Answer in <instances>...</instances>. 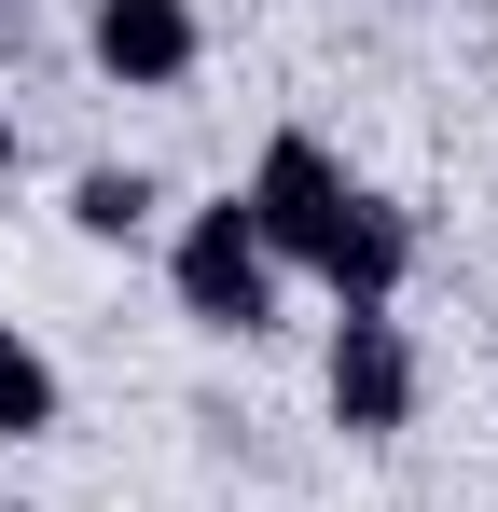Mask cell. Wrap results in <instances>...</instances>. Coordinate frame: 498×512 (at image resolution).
Instances as JSON below:
<instances>
[{
	"mask_svg": "<svg viewBox=\"0 0 498 512\" xmlns=\"http://www.w3.org/2000/svg\"><path fill=\"white\" fill-rule=\"evenodd\" d=\"M166 291H180L194 333H263L291 277H277V250L249 236L236 194H208V208H180V236H166Z\"/></svg>",
	"mask_w": 498,
	"mask_h": 512,
	"instance_id": "obj_1",
	"label": "cell"
},
{
	"mask_svg": "<svg viewBox=\"0 0 498 512\" xmlns=\"http://www.w3.org/2000/svg\"><path fill=\"white\" fill-rule=\"evenodd\" d=\"M236 208H249V236L277 250V277H319V250L346 236V208H360V180H346V153H332V139L277 125V139H263V167L236 180Z\"/></svg>",
	"mask_w": 498,
	"mask_h": 512,
	"instance_id": "obj_2",
	"label": "cell"
},
{
	"mask_svg": "<svg viewBox=\"0 0 498 512\" xmlns=\"http://www.w3.org/2000/svg\"><path fill=\"white\" fill-rule=\"evenodd\" d=\"M415 388H429V360L388 305H332V360H319V402L346 443H402L415 429Z\"/></svg>",
	"mask_w": 498,
	"mask_h": 512,
	"instance_id": "obj_3",
	"label": "cell"
},
{
	"mask_svg": "<svg viewBox=\"0 0 498 512\" xmlns=\"http://www.w3.org/2000/svg\"><path fill=\"white\" fill-rule=\"evenodd\" d=\"M83 56H97L125 97H166V84H194L208 14H194V0H83Z\"/></svg>",
	"mask_w": 498,
	"mask_h": 512,
	"instance_id": "obj_4",
	"label": "cell"
},
{
	"mask_svg": "<svg viewBox=\"0 0 498 512\" xmlns=\"http://www.w3.org/2000/svg\"><path fill=\"white\" fill-rule=\"evenodd\" d=\"M402 277H415V208L360 180V208H346V236L319 250V291H332V305H402Z\"/></svg>",
	"mask_w": 498,
	"mask_h": 512,
	"instance_id": "obj_5",
	"label": "cell"
},
{
	"mask_svg": "<svg viewBox=\"0 0 498 512\" xmlns=\"http://www.w3.org/2000/svg\"><path fill=\"white\" fill-rule=\"evenodd\" d=\"M153 167H83L70 180V236H97V250H139V236H153Z\"/></svg>",
	"mask_w": 498,
	"mask_h": 512,
	"instance_id": "obj_6",
	"label": "cell"
},
{
	"mask_svg": "<svg viewBox=\"0 0 498 512\" xmlns=\"http://www.w3.org/2000/svg\"><path fill=\"white\" fill-rule=\"evenodd\" d=\"M56 416H70V388H56L42 333H14V319H0V443H42Z\"/></svg>",
	"mask_w": 498,
	"mask_h": 512,
	"instance_id": "obj_7",
	"label": "cell"
},
{
	"mask_svg": "<svg viewBox=\"0 0 498 512\" xmlns=\"http://www.w3.org/2000/svg\"><path fill=\"white\" fill-rule=\"evenodd\" d=\"M0 180H14V111H0Z\"/></svg>",
	"mask_w": 498,
	"mask_h": 512,
	"instance_id": "obj_8",
	"label": "cell"
}]
</instances>
